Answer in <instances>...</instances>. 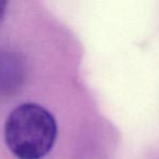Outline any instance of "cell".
<instances>
[{
  "mask_svg": "<svg viewBox=\"0 0 159 159\" xmlns=\"http://www.w3.org/2000/svg\"><path fill=\"white\" fill-rule=\"evenodd\" d=\"M7 1H0V24L5 20L6 12H7Z\"/></svg>",
  "mask_w": 159,
  "mask_h": 159,
  "instance_id": "3957f363",
  "label": "cell"
},
{
  "mask_svg": "<svg viewBox=\"0 0 159 159\" xmlns=\"http://www.w3.org/2000/svg\"><path fill=\"white\" fill-rule=\"evenodd\" d=\"M5 142L18 159H43L58 136V125L50 111L35 102L16 107L5 123Z\"/></svg>",
  "mask_w": 159,
  "mask_h": 159,
  "instance_id": "6da1fadb",
  "label": "cell"
},
{
  "mask_svg": "<svg viewBox=\"0 0 159 159\" xmlns=\"http://www.w3.org/2000/svg\"><path fill=\"white\" fill-rule=\"evenodd\" d=\"M20 66L9 55H0V89H9L18 83Z\"/></svg>",
  "mask_w": 159,
  "mask_h": 159,
  "instance_id": "7a4b0ae2",
  "label": "cell"
}]
</instances>
